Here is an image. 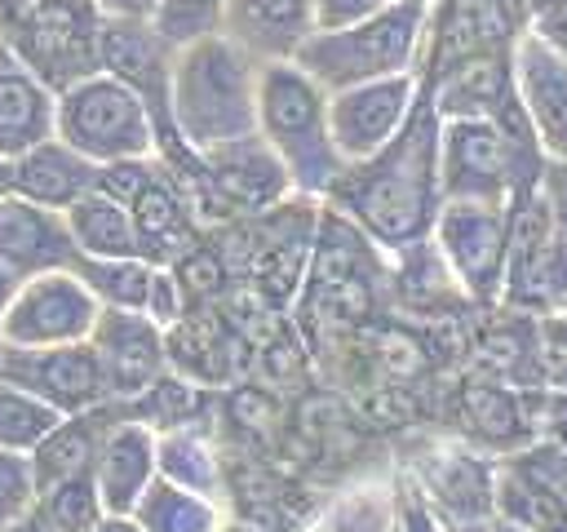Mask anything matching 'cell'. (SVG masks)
Wrapping results in <instances>:
<instances>
[{"instance_id": "cell-26", "label": "cell", "mask_w": 567, "mask_h": 532, "mask_svg": "<svg viewBox=\"0 0 567 532\" xmlns=\"http://www.w3.org/2000/svg\"><path fill=\"white\" fill-rule=\"evenodd\" d=\"M133 519L142 532H217L226 523L213 497H199L168 479H155L142 492V501L133 505Z\"/></svg>"}, {"instance_id": "cell-41", "label": "cell", "mask_w": 567, "mask_h": 532, "mask_svg": "<svg viewBox=\"0 0 567 532\" xmlns=\"http://www.w3.org/2000/svg\"><path fill=\"white\" fill-rule=\"evenodd\" d=\"M89 532H142L137 528V519L133 514H106L97 528H89Z\"/></svg>"}, {"instance_id": "cell-4", "label": "cell", "mask_w": 567, "mask_h": 532, "mask_svg": "<svg viewBox=\"0 0 567 532\" xmlns=\"http://www.w3.org/2000/svg\"><path fill=\"white\" fill-rule=\"evenodd\" d=\"M257 133L279 155L292 191L306 200H328L341 177V155L328 129V89H319L292 58L261 62L257 75Z\"/></svg>"}, {"instance_id": "cell-45", "label": "cell", "mask_w": 567, "mask_h": 532, "mask_svg": "<svg viewBox=\"0 0 567 532\" xmlns=\"http://www.w3.org/2000/svg\"><path fill=\"white\" fill-rule=\"evenodd\" d=\"M9 532H49V528H44V523H40L35 514H27V519H22V523H13Z\"/></svg>"}, {"instance_id": "cell-29", "label": "cell", "mask_w": 567, "mask_h": 532, "mask_svg": "<svg viewBox=\"0 0 567 532\" xmlns=\"http://www.w3.org/2000/svg\"><path fill=\"white\" fill-rule=\"evenodd\" d=\"M31 514L49 532H89V528H97L106 519V505H102V492H97L93 474H71V479L35 488Z\"/></svg>"}, {"instance_id": "cell-15", "label": "cell", "mask_w": 567, "mask_h": 532, "mask_svg": "<svg viewBox=\"0 0 567 532\" xmlns=\"http://www.w3.org/2000/svg\"><path fill=\"white\" fill-rule=\"evenodd\" d=\"M514 93L545 160H567V58L532 27L514 44Z\"/></svg>"}, {"instance_id": "cell-24", "label": "cell", "mask_w": 567, "mask_h": 532, "mask_svg": "<svg viewBox=\"0 0 567 532\" xmlns=\"http://www.w3.org/2000/svg\"><path fill=\"white\" fill-rule=\"evenodd\" d=\"M120 417V403H102V408H89V412H75V417H62L27 457H31V474H35V488L44 483H58V479H71V474H93V461H97V448L111 430V421Z\"/></svg>"}, {"instance_id": "cell-7", "label": "cell", "mask_w": 567, "mask_h": 532, "mask_svg": "<svg viewBox=\"0 0 567 532\" xmlns=\"http://www.w3.org/2000/svg\"><path fill=\"white\" fill-rule=\"evenodd\" d=\"M0 40L53 89L102 71V9L97 0H31L18 9Z\"/></svg>"}, {"instance_id": "cell-33", "label": "cell", "mask_w": 567, "mask_h": 532, "mask_svg": "<svg viewBox=\"0 0 567 532\" xmlns=\"http://www.w3.org/2000/svg\"><path fill=\"white\" fill-rule=\"evenodd\" d=\"M35 505V474L27 452H4L0 448V532L22 523Z\"/></svg>"}, {"instance_id": "cell-12", "label": "cell", "mask_w": 567, "mask_h": 532, "mask_svg": "<svg viewBox=\"0 0 567 532\" xmlns=\"http://www.w3.org/2000/svg\"><path fill=\"white\" fill-rule=\"evenodd\" d=\"M416 98H421L416 71L328 93V129H332V146H337L341 164L372 160L381 146H390L399 137V129L408 124Z\"/></svg>"}, {"instance_id": "cell-18", "label": "cell", "mask_w": 567, "mask_h": 532, "mask_svg": "<svg viewBox=\"0 0 567 532\" xmlns=\"http://www.w3.org/2000/svg\"><path fill=\"white\" fill-rule=\"evenodd\" d=\"M155 479H159V434L120 408L93 461V483L102 492L106 514H133V505Z\"/></svg>"}, {"instance_id": "cell-30", "label": "cell", "mask_w": 567, "mask_h": 532, "mask_svg": "<svg viewBox=\"0 0 567 532\" xmlns=\"http://www.w3.org/2000/svg\"><path fill=\"white\" fill-rule=\"evenodd\" d=\"M58 421H62V412H53L35 395H27L22 386L0 377V448L4 452H31Z\"/></svg>"}, {"instance_id": "cell-39", "label": "cell", "mask_w": 567, "mask_h": 532, "mask_svg": "<svg viewBox=\"0 0 567 532\" xmlns=\"http://www.w3.org/2000/svg\"><path fill=\"white\" fill-rule=\"evenodd\" d=\"M532 31L545 35V40L567 58V4H558V9H549V13H536V18H532Z\"/></svg>"}, {"instance_id": "cell-42", "label": "cell", "mask_w": 567, "mask_h": 532, "mask_svg": "<svg viewBox=\"0 0 567 532\" xmlns=\"http://www.w3.org/2000/svg\"><path fill=\"white\" fill-rule=\"evenodd\" d=\"M18 284H22V279H18V275H9V270L0 266V319H4V306H9V297L18 293Z\"/></svg>"}, {"instance_id": "cell-13", "label": "cell", "mask_w": 567, "mask_h": 532, "mask_svg": "<svg viewBox=\"0 0 567 532\" xmlns=\"http://www.w3.org/2000/svg\"><path fill=\"white\" fill-rule=\"evenodd\" d=\"M199 160H204V191L221 213H270L288 195H297L288 168L261 142V133L226 142Z\"/></svg>"}, {"instance_id": "cell-49", "label": "cell", "mask_w": 567, "mask_h": 532, "mask_svg": "<svg viewBox=\"0 0 567 532\" xmlns=\"http://www.w3.org/2000/svg\"><path fill=\"white\" fill-rule=\"evenodd\" d=\"M217 532H257V528H248V523H221Z\"/></svg>"}, {"instance_id": "cell-25", "label": "cell", "mask_w": 567, "mask_h": 532, "mask_svg": "<svg viewBox=\"0 0 567 532\" xmlns=\"http://www.w3.org/2000/svg\"><path fill=\"white\" fill-rule=\"evenodd\" d=\"M66 226H71V239H75L80 257H142L128 204L111 200L97 186L66 208Z\"/></svg>"}, {"instance_id": "cell-3", "label": "cell", "mask_w": 567, "mask_h": 532, "mask_svg": "<svg viewBox=\"0 0 567 532\" xmlns=\"http://www.w3.org/2000/svg\"><path fill=\"white\" fill-rule=\"evenodd\" d=\"M545 155L518 98L496 115H456L439 124V191L443 200L514 204L540 186Z\"/></svg>"}, {"instance_id": "cell-48", "label": "cell", "mask_w": 567, "mask_h": 532, "mask_svg": "<svg viewBox=\"0 0 567 532\" xmlns=\"http://www.w3.org/2000/svg\"><path fill=\"white\" fill-rule=\"evenodd\" d=\"M4 191H9V160L0 155V195H4Z\"/></svg>"}, {"instance_id": "cell-2", "label": "cell", "mask_w": 567, "mask_h": 532, "mask_svg": "<svg viewBox=\"0 0 567 532\" xmlns=\"http://www.w3.org/2000/svg\"><path fill=\"white\" fill-rule=\"evenodd\" d=\"M257 75L261 62L230 35H208L177 49L168 75V115L182 146L208 155L257 133Z\"/></svg>"}, {"instance_id": "cell-40", "label": "cell", "mask_w": 567, "mask_h": 532, "mask_svg": "<svg viewBox=\"0 0 567 532\" xmlns=\"http://www.w3.org/2000/svg\"><path fill=\"white\" fill-rule=\"evenodd\" d=\"M155 4H159V0H97V9H102L106 18H137V22H151Z\"/></svg>"}, {"instance_id": "cell-43", "label": "cell", "mask_w": 567, "mask_h": 532, "mask_svg": "<svg viewBox=\"0 0 567 532\" xmlns=\"http://www.w3.org/2000/svg\"><path fill=\"white\" fill-rule=\"evenodd\" d=\"M27 4H31V0H0V31H4V22H9L18 9H27Z\"/></svg>"}, {"instance_id": "cell-34", "label": "cell", "mask_w": 567, "mask_h": 532, "mask_svg": "<svg viewBox=\"0 0 567 532\" xmlns=\"http://www.w3.org/2000/svg\"><path fill=\"white\" fill-rule=\"evenodd\" d=\"M164 332H173L182 319H186V288H182V275L173 266H155L151 275V293H146V310Z\"/></svg>"}, {"instance_id": "cell-21", "label": "cell", "mask_w": 567, "mask_h": 532, "mask_svg": "<svg viewBox=\"0 0 567 532\" xmlns=\"http://www.w3.org/2000/svg\"><path fill=\"white\" fill-rule=\"evenodd\" d=\"M221 35L257 62H284L315 35V0H226Z\"/></svg>"}, {"instance_id": "cell-23", "label": "cell", "mask_w": 567, "mask_h": 532, "mask_svg": "<svg viewBox=\"0 0 567 532\" xmlns=\"http://www.w3.org/2000/svg\"><path fill=\"white\" fill-rule=\"evenodd\" d=\"M133 231H137V253L155 266H177L190 253V200L159 160V173L142 186V195L128 204Z\"/></svg>"}, {"instance_id": "cell-50", "label": "cell", "mask_w": 567, "mask_h": 532, "mask_svg": "<svg viewBox=\"0 0 567 532\" xmlns=\"http://www.w3.org/2000/svg\"><path fill=\"white\" fill-rule=\"evenodd\" d=\"M394 532H403V528H399V523H394Z\"/></svg>"}, {"instance_id": "cell-35", "label": "cell", "mask_w": 567, "mask_h": 532, "mask_svg": "<svg viewBox=\"0 0 567 532\" xmlns=\"http://www.w3.org/2000/svg\"><path fill=\"white\" fill-rule=\"evenodd\" d=\"M390 0H315V31H332V27H350L359 18H372L377 9H385Z\"/></svg>"}, {"instance_id": "cell-8", "label": "cell", "mask_w": 567, "mask_h": 532, "mask_svg": "<svg viewBox=\"0 0 567 532\" xmlns=\"http://www.w3.org/2000/svg\"><path fill=\"white\" fill-rule=\"evenodd\" d=\"M509 222H514V204L443 200L430 244L465 297H474V301L501 297L505 262H509Z\"/></svg>"}, {"instance_id": "cell-27", "label": "cell", "mask_w": 567, "mask_h": 532, "mask_svg": "<svg viewBox=\"0 0 567 532\" xmlns=\"http://www.w3.org/2000/svg\"><path fill=\"white\" fill-rule=\"evenodd\" d=\"M159 479L182 483V488H190L199 497H213V501L221 497V457L195 421L159 430Z\"/></svg>"}, {"instance_id": "cell-46", "label": "cell", "mask_w": 567, "mask_h": 532, "mask_svg": "<svg viewBox=\"0 0 567 532\" xmlns=\"http://www.w3.org/2000/svg\"><path fill=\"white\" fill-rule=\"evenodd\" d=\"M527 4H532V18H536V13H549V9H558L567 0H527Z\"/></svg>"}, {"instance_id": "cell-52", "label": "cell", "mask_w": 567, "mask_h": 532, "mask_svg": "<svg viewBox=\"0 0 567 532\" xmlns=\"http://www.w3.org/2000/svg\"><path fill=\"white\" fill-rule=\"evenodd\" d=\"M554 315H558V310H554Z\"/></svg>"}, {"instance_id": "cell-31", "label": "cell", "mask_w": 567, "mask_h": 532, "mask_svg": "<svg viewBox=\"0 0 567 532\" xmlns=\"http://www.w3.org/2000/svg\"><path fill=\"white\" fill-rule=\"evenodd\" d=\"M151 27L177 53V49H186L195 40L221 35V27H226V0H159L155 13H151Z\"/></svg>"}, {"instance_id": "cell-16", "label": "cell", "mask_w": 567, "mask_h": 532, "mask_svg": "<svg viewBox=\"0 0 567 532\" xmlns=\"http://www.w3.org/2000/svg\"><path fill=\"white\" fill-rule=\"evenodd\" d=\"M75 257L80 253H75L71 226H66V213L31 204L13 191L0 195V266L9 275L31 279L44 270H62Z\"/></svg>"}, {"instance_id": "cell-37", "label": "cell", "mask_w": 567, "mask_h": 532, "mask_svg": "<svg viewBox=\"0 0 567 532\" xmlns=\"http://www.w3.org/2000/svg\"><path fill=\"white\" fill-rule=\"evenodd\" d=\"M545 301H549V315L567 310V235L558 226H554V244L545 262Z\"/></svg>"}, {"instance_id": "cell-1", "label": "cell", "mask_w": 567, "mask_h": 532, "mask_svg": "<svg viewBox=\"0 0 567 532\" xmlns=\"http://www.w3.org/2000/svg\"><path fill=\"white\" fill-rule=\"evenodd\" d=\"M439 111L421 84V98L390 146L372 160L346 164L328 191V208L341 213L377 248L408 253L430 239L443 208L439 191Z\"/></svg>"}, {"instance_id": "cell-5", "label": "cell", "mask_w": 567, "mask_h": 532, "mask_svg": "<svg viewBox=\"0 0 567 532\" xmlns=\"http://www.w3.org/2000/svg\"><path fill=\"white\" fill-rule=\"evenodd\" d=\"M425 22H430L425 0H390L372 18L306 35L292 62L328 93L385 80V75H408V71H421Z\"/></svg>"}, {"instance_id": "cell-22", "label": "cell", "mask_w": 567, "mask_h": 532, "mask_svg": "<svg viewBox=\"0 0 567 532\" xmlns=\"http://www.w3.org/2000/svg\"><path fill=\"white\" fill-rule=\"evenodd\" d=\"M554 244V217L540 200V191H527L514 200V222H509V262H505V288L501 297L518 310H540L549 315L545 301V262Z\"/></svg>"}, {"instance_id": "cell-9", "label": "cell", "mask_w": 567, "mask_h": 532, "mask_svg": "<svg viewBox=\"0 0 567 532\" xmlns=\"http://www.w3.org/2000/svg\"><path fill=\"white\" fill-rule=\"evenodd\" d=\"M527 27H532L527 0H434L416 75H443L474 58L514 53Z\"/></svg>"}, {"instance_id": "cell-19", "label": "cell", "mask_w": 567, "mask_h": 532, "mask_svg": "<svg viewBox=\"0 0 567 532\" xmlns=\"http://www.w3.org/2000/svg\"><path fill=\"white\" fill-rule=\"evenodd\" d=\"M58 133V93L0 40V155L18 160Z\"/></svg>"}, {"instance_id": "cell-47", "label": "cell", "mask_w": 567, "mask_h": 532, "mask_svg": "<svg viewBox=\"0 0 567 532\" xmlns=\"http://www.w3.org/2000/svg\"><path fill=\"white\" fill-rule=\"evenodd\" d=\"M492 532H532V528H518V523H505V519H492Z\"/></svg>"}, {"instance_id": "cell-11", "label": "cell", "mask_w": 567, "mask_h": 532, "mask_svg": "<svg viewBox=\"0 0 567 532\" xmlns=\"http://www.w3.org/2000/svg\"><path fill=\"white\" fill-rule=\"evenodd\" d=\"M0 377L22 386L27 395H35L40 403H49L62 417L111 403L102 359L89 341H75V346H4Z\"/></svg>"}, {"instance_id": "cell-51", "label": "cell", "mask_w": 567, "mask_h": 532, "mask_svg": "<svg viewBox=\"0 0 567 532\" xmlns=\"http://www.w3.org/2000/svg\"><path fill=\"white\" fill-rule=\"evenodd\" d=\"M0 355H4V341H0Z\"/></svg>"}, {"instance_id": "cell-38", "label": "cell", "mask_w": 567, "mask_h": 532, "mask_svg": "<svg viewBox=\"0 0 567 532\" xmlns=\"http://www.w3.org/2000/svg\"><path fill=\"white\" fill-rule=\"evenodd\" d=\"M545 443L567 452V390L545 395Z\"/></svg>"}, {"instance_id": "cell-17", "label": "cell", "mask_w": 567, "mask_h": 532, "mask_svg": "<svg viewBox=\"0 0 567 532\" xmlns=\"http://www.w3.org/2000/svg\"><path fill=\"white\" fill-rule=\"evenodd\" d=\"M412 488L430 501V510L443 523H483L492 519V497H496V461H483L470 448H434L421 466Z\"/></svg>"}, {"instance_id": "cell-6", "label": "cell", "mask_w": 567, "mask_h": 532, "mask_svg": "<svg viewBox=\"0 0 567 532\" xmlns=\"http://www.w3.org/2000/svg\"><path fill=\"white\" fill-rule=\"evenodd\" d=\"M58 137L80 155H89L97 168L115 160L159 155L151 106L142 102L137 89H128L106 71H93L58 93Z\"/></svg>"}, {"instance_id": "cell-14", "label": "cell", "mask_w": 567, "mask_h": 532, "mask_svg": "<svg viewBox=\"0 0 567 532\" xmlns=\"http://www.w3.org/2000/svg\"><path fill=\"white\" fill-rule=\"evenodd\" d=\"M89 346L102 359L115 403L137 399L155 377L168 372V332L142 310H102Z\"/></svg>"}, {"instance_id": "cell-28", "label": "cell", "mask_w": 567, "mask_h": 532, "mask_svg": "<svg viewBox=\"0 0 567 532\" xmlns=\"http://www.w3.org/2000/svg\"><path fill=\"white\" fill-rule=\"evenodd\" d=\"M71 270L89 284L102 310H146L155 262L146 257H75Z\"/></svg>"}, {"instance_id": "cell-44", "label": "cell", "mask_w": 567, "mask_h": 532, "mask_svg": "<svg viewBox=\"0 0 567 532\" xmlns=\"http://www.w3.org/2000/svg\"><path fill=\"white\" fill-rule=\"evenodd\" d=\"M447 532H492V519H483V523H443Z\"/></svg>"}, {"instance_id": "cell-10", "label": "cell", "mask_w": 567, "mask_h": 532, "mask_svg": "<svg viewBox=\"0 0 567 532\" xmlns=\"http://www.w3.org/2000/svg\"><path fill=\"white\" fill-rule=\"evenodd\" d=\"M97 319H102V301L89 293V284L71 266H62L18 284L0 319V341L4 346H75L93 337Z\"/></svg>"}, {"instance_id": "cell-36", "label": "cell", "mask_w": 567, "mask_h": 532, "mask_svg": "<svg viewBox=\"0 0 567 532\" xmlns=\"http://www.w3.org/2000/svg\"><path fill=\"white\" fill-rule=\"evenodd\" d=\"M540 200H545V208H549V217H554V226L567 235V160H545V168H540Z\"/></svg>"}, {"instance_id": "cell-32", "label": "cell", "mask_w": 567, "mask_h": 532, "mask_svg": "<svg viewBox=\"0 0 567 532\" xmlns=\"http://www.w3.org/2000/svg\"><path fill=\"white\" fill-rule=\"evenodd\" d=\"M394 523H399V497L381 488H363V492H346L315 523V532H394Z\"/></svg>"}, {"instance_id": "cell-20", "label": "cell", "mask_w": 567, "mask_h": 532, "mask_svg": "<svg viewBox=\"0 0 567 532\" xmlns=\"http://www.w3.org/2000/svg\"><path fill=\"white\" fill-rule=\"evenodd\" d=\"M93 186H97V164L75 146H66L58 133L49 142H35L18 160H9V191L58 213H66Z\"/></svg>"}]
</instances>
